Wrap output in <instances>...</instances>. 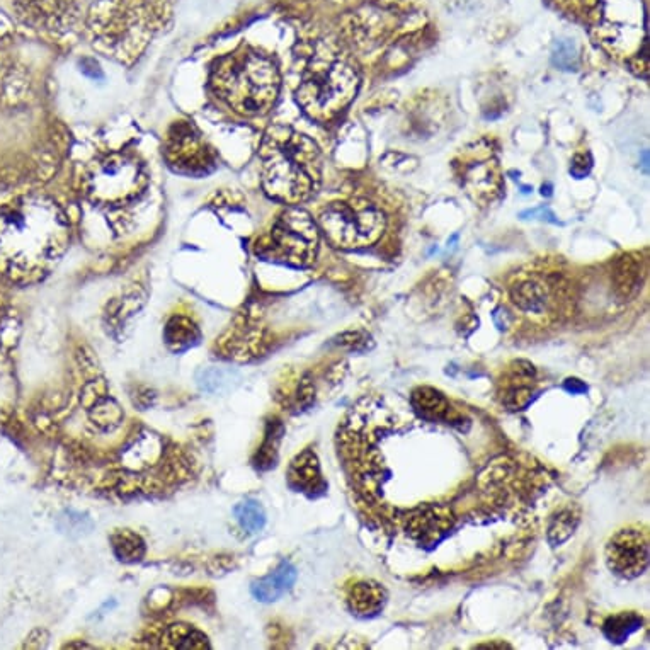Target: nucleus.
<instances>
[{
    "mask_svg": "<svg viewBox=\"0 0 650 650\" xmlns=\"http://www.w3.org/2000/svg\"><path fill=\"white\" fill-rule=\"evenodd\" d=\"M606 564L623 579L642 576L649 565V531L644 526H627L616 531L606 545Z\"/></svg>",
    "mask_w": 650,
    "mask_h": 650,
    "instance_id": "9",
    "label": "nucleus"
},
{
    "mask_svg": "<svg viewBox=\"0 0 650 650\" xmlns=\"http://www.w3.org/2000/svg\"><path fill=\"white\" fill-rule=\"evenodd\" d=\"M642 622L644 620L639 613L623 611V613L606 618V622L603 623V633L611 644H623L632 637L633 633L640 630Z\"/></svg>",
    "mask_w": 650,
    "mask_h": 650,
    "instance_id": "17",
    "label": "nucleus"
},
{
    "mask_svg": "<svg viewBox=\"0 0 650 650\" xmlns=\"http://www.w3.org/2000/svg\"><path fill=\"white\" fill-rule=\"evenodd\" d=\"M281 436H283V426L280 422L276 424H269L268 433H266V440L261 450L257 453L256 465L259 468L274 467L276 462V455H278V446H280Z\"/></svg>",
    "mask_w": 650,
    "mask_h": 650,
    "instance_id": "25",
    "label": "nucleus"
},
{
    "mask_svg": "<svg viewBox=\"0 0 650 650\" xmlns=\"http://www.w3.org/2000/svg\"><path fill=\"white\" fill-rule=\"evenodd\" d=\"M387 589L375 581H358L348 589V606L360 618L380 615L387 605Z\"/></svg>",
    "mask_w": 650,
    "mask_h": 650,
    "instance_id": "13",
    "label": "nucleus"
},
{
    "mask_svg": "<svg viewBox=\"0 0 650 650\" xmlns=\"http://www.w3.org/2000/svg\"><path fill=\"white\" fill-rule=\"evenodd\" d=\"M319 247V225L308 211L290 206L274 222L273 229L257 240L256 254L271 263L307 268L314 263Z\"/></svg>",
    "mask_w": 650,
    "mask_h": 650,
    "instance_id": "5",
    "label": "nucleus"
},
{
    "mask_svg": "<svg viewBox=\"0 0 650 650\" xmlns=\"http://www.w3.org/2000/svg\"><path fill=\"white\" fill-rule=\"evenodd\" d=\"M579 523H581V509L577 506L571 504V506L560 509L548 526V543L552 547H560L576 533Z\"/></svg>",
    "mask_w": 650,
    "mask_h": 650,
    "instance_id": "15",
    "label": "nucleus"
},
{
    "mask_svg": "<svg viewBox=\"0 0 650 650\" xmlns=\"http://www.w3.org/2000/svg\"><path fill=\"white\" fill-rule=\"evenodd\" d=\"M70 227L60 206L26 196L0 210V274L14 283H36L69 249Z\"/></svg>",
    "mask_w": 650,
    "mask_h": 650,
    "instance_id": "1",
    "label": "nucleus"
},
{
    "mask_svg": "<svg viewBox=\"0 0 650 650\" xmlns=\"http://www.w3.org/2000/svg\"><path fill=\"white\" fill-rule=\"evenodd\" d=\"M200 331L198 327L186 319V317H174V319L167 324L166 329V343L172 351H186V349L193 348L196 344L200 343Z\"/></svg>",
    "mask_w": 650,
    "mask_h": 650,
    "instance_id": "16",
    "label": "nucleus"
},
{
    "mask_svg": "<svg viewBox=\"0 0 650 650\" xmlns=\"http://www.w3.org/2000/svg\"><path fill=\"white\" fill-rule=\"evenodd\" d=\"M319 227L332 246L344 251L375 244L385 230V217L365 200L332 203L320 213Z\"/></svg>",
    "mask_w": 650,
    "mask_h": 650,
    "instance_id": "7",
    "label": "nucleus"
},
{
    "mask_svg": "<svg viewBox=\"0 0 650 650\" xmlns=\"http://www.w3.org/2000/svg\"><path fill=\"white\" fill-rule=\"evenodd\" d=\"M297 576V569L290 562H281L271 574L252 582V594L261 603H273L290 591L297 581Z\"/></svg>",
    "mask_w": 650,
    "mask_h": 650,
    "instance_id": "14",
    "label": "nucleus"
},
{
    "mask_svg": "<svg viewBox=\"0 0 650 650\" xmlns=\"http://www.w3.org/2000/svg\"><path fill=\"white\" fill-rule=\"evenodd\" d=\"M259 159L264 191L269 198L297 206L317 193L322 157L319 147L307 135L286 126H274L264 137Z\"/></svg>",
    "mask_w": 650,
    "mask_h": 650,
    "instance_id": "2",
    "label": "nucleus"
},
{
    "mask_svg": "<svg viewBox=\"0 0 650 650\" xmlns=\"http://www.w3.org/2000/svg\"><path fill=\"white\" fill-rule=\"evenodd\" d=\"M554 63L557 67H560V69L576 70V46L569 43V41H559V43L555 45Z\"/></svg>",
    "mask_w": 650,
    "mask_h": 650,
    "instance_id": "27",
    "label": "nucleus"
},
{
    "mask_svg": "<svg viewBox=\"0 0 650 650\" xmlns=\"http://www.w3.org/2000/svg\"><path fill=\"white\" fill-rule=\"evenodd\" d=\"M111 545L118 560L125 564H135L145 555V543L137 533L130 530H121L111 536Z\"/></svg>",
    "mask_w": 650,
    "mask_h": 650,
    "instance_id": "20",
    "label": "nucleus"
},
{
    "mask_svg": "<svg viewBox=\"0 0 650 650\" xmlns=\"http://www.w3.org/2000/svg\"><path fill=\"white\" fill-rule=\"evenodd\" d=\"M460 167H462V171L458 176H460L462 186L475 203L482 206L489 205L501 194V172H499L496 157L491 150L487 149V152H482L477 145L472 155H467L463 159Z\"/></svg>",
    "mask_w": 650,
    "mask_h": 650,
    "instance_id": "10",
    "label": "nucleus"
},
{
    "mask_svg": "<svg viewBox=\"0 0 650 650\" xmlns=\"http://www.w3.org/2000/svg\"><path fill=\"white\" fill-rule=\"evenodd\" d=\"M533 380H535V368L526 361H516L509 371L508 382H504L502 404L509 407L511 411H521L528 407L535 394Z\"/></svg>",
    "mask_w": 650,
    "mask_h": 650,
    "instance_id": "11",
    "label": "nucleus"
},
{
    "mask_svg": "<svg viewBox=\"0 0 650 650\" xmlns=\"http://www.w3.org/2000/svg\"><path fill=\"white\" fill-rule=\"evenodd\" d=\"M591 167H593V159H591L588 152L586 154H577L572 160L571 174L576 179H582V177L588 176Z\"/></svg>",
    "mask_w": 650,
    "mask_h": 650,
    "instance_id": "28",
    "label": "nucleus"
},
{
    "mask_svg": "<svg viewBox=\"0 0 650 650\" xmlns=\"http://www.w3.org/2000/svg\"><path fill=\"white\" fill-rule=\"evenodd\" d=\"M360 89V75L343 60H327L308 70L298 87L297 101L303 113L327 123L348 108Z\"/></svg>",
    "mask_w": 650,
    "mask_h": 650,
    "instance_id": "4",
    "label": "nucleus"
},
{
    "mask_svg": "<svg viewBox=\"0 0 650 650\" xmlns=\"http://www.w3.org/2000/svg\"><path fill=\"white\" fill-rule=\"evenodd\" d=\"M565 388H567L569 392H572V394H582V392L588 390V387H586L581 380H576V378H569V380L565 382Z\"/></svg>",
    "mask_w": 650,
    "mask_h": 650,
    "instance_id": "29",
    "label": "nucleus"
},
{
    "mask_svg": "<svg viewBox=\"0 0 650 650\" xmlns=\"http://www.w3.org/2000/svg\"><path fill=\"white\" fill-rule=\"evenodd\" d=\"M235 373L225 368H206L198 375V385L208 394H222L232 388Z\"/></svg>",
    "mask_w": 650,
    "mask_h": 650,
    "instance_id": "24",
    "label": "nucleus"
},
{
    "mask_svg": "<svg viewBox=\"0 0 650 650\" xmlns=\"http://www.w3.org/2000/svg\"><path fill=\"white\" fill-rule=\"evenodd\" d=\"M511 297H513L514 303L526 312L542 314L543 310L547 308V290L536 281H523V283L514 286Z\"/></svg>",
    "mask_w": 650,
    "mask_h": 650,
    "instance_id": "19",
    "label": "nucleus"
},
{
    "mask_svg": "<svg viewBox=\"0 0 650 650\" xmlns=\"http://www.w3.org/2000/svg\"><path fill=\"white\" fill-rule=\"evenodd\" d=\"M616 290L622 297L635 295L642 285V263L632 256H623L615 271Z\"/></svg>",
    "mask_w": 650,
    "mask_h": 650,
    "instance_id": "18",
    "label": "nucleus"
},
{
    "mask_svg": "<svg viewBox=\"0 0 650 650\" xmlns=\"http://www.w3.org/2000/svg\"><path fill=\"white\" fill-rule=\"evenodd\" d=\"M337 344L348 348L349 351H354V353H363V351H370L373 348V339L370 334L363 331L346 332L343 336H339Z\"/></svg>",
    "mask_w": 650,
    "mask_h": 650,
    "instance_id": "26",
    "label": "nucleus"
},
{
    "mask_svg": "<svg viewBox=\"0 0 650 650\" xmlns=\"http://www.w3.org/2000/svg\"><path fill=\"white\" fill-rule=\"evenodd\" d=\"M164 645L171 649H208V639L203 633L188 625H172L164 635Z\"/></svg>",
    "mask_w": 650,
    "mask_h": 650,
    "instance_id": "21",
    "label": "nucleus"
},
{
    "mask_svg": "<svg viewBox=\"0 0 650 650\" xmlns=\"http://www.w3.org/2000/svg\"><path fill=\"white\" fill-rule=\"evenodd\" d=\"M147 188V174L133 155L115 152L94 160L86 172L84 193L92 203L121 206L137 200Z\"/></svg>",
    "mask_w": 650,
    "mask_h": 650,
    "instance_id": "6",
    "label": "nucleus"
},
{
    "mask_svg": "<svg viewBox=\"0 0 650 650\" xmlns=\"http://www.w3.org/2000/svg\"><path fill=\"white\" fill-rule=\"evenodd\" d=\"M288 482L295 491L303 492L308 496H317L325 491V480L322 479L319 460L312 450L303 451L291 462L288 470Z\"/></svg>",
    "mask_w": 650,
    "mask_h": 650,
    "instance_id": "12",
    "label": "nucleus"
},
{
    "mask_svg": "<svg viewBox=\"0 0 650 650\" xmlns=\"http://www.w3.org/2000/svg\"><path fill=\"white\" fill-rule=\"evenodd\" d=\"M235 519L239 521L240 528L247 531V533H259L266 525V513L261 506V502L254 501V499H247V501L240 502L234 509Z\"/></svg>",
    "mask_w": 650,
    "mask_h": 650,
    "instance_id": "22",
    "label": "nucleus"
},
{
    "mask_svg": "<svg viewBox=\"0 0 650 650\" xmlns=\"http://www.w3.org/2000/svg\"><path fill=\"white\" fill-rule=\"evenodd\" d=\"M210 82L222 103L247 118L266 115L280 96V72L271 58L254 50L220 58Z\"/></svg>",
    "mask_w": 650,
    "mask_h": 650,
    "instance_id": "3",
    "label": "nucleus"
},
{
    "mask_svg": "<svg viewBox=\"0 0 650 650\" xmlns=\"http://www.w3.org/2000/svg\"><path fill=\"white\" fill-rule=\"evenodd\" d=\"M164 155L172 171L184 176L203 177L217 167V155L189 121H176L172 125Z\"/></svg>",
    "mask_w": 650,
    "mask_h": 650,
    "instance_id": "8",
    "label": "nucleus"
},
{
    "mask_svg": "<svg viewBox=\"0 0 650 650\" xmlns=\"http://www.w3.org/2000/svg\"><path fill=\"white\" fill-rule=\"evenodd\" d=\"M414 405L424 416L443 417L450 412L448 400L433 388H419L414 392Z\"/></svg>",
    "mask_w": 650,
    "mask_h": 650,
    "instance_id": "23",
    "label": "nucleus"
}]
</instances>
